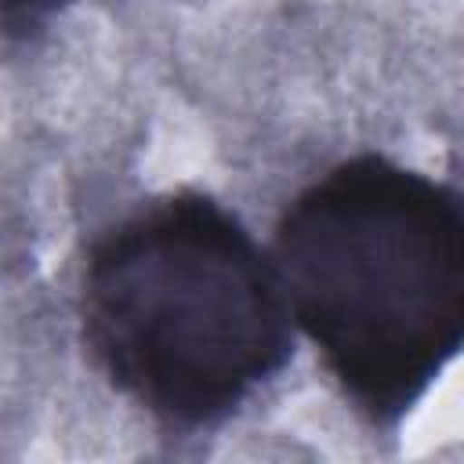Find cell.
<instances>
[{"label": "cell", "mask_w": 464, "mask_h": 464, "mask_svg": "<svg viewBox=\"0 0 464 464\" xmlns=\"http://www.w3.org/2000/svg\"><path fill=\"white\" fill-rule=\"evenodd\" d=\"M290 323L348 402L399 424L464 334L460 196L388 156H352L294 196L272 257Z\"/></svg>", "instance_id": "6da1fadb"}, {"label": "cell", "mask_w": 464, "mask_h": 464, "mask_svg": "<svg viewBox=\"0 0 464 464\" xmlns=\"http://www.w3.org/2000/svg\"><path fill=\"white\" fill-rule=\"evenodd\" d=\"M80 330L109 384L174 428L232 417L294 352L272 261L232 210L192 188L94 239Z\"/></svg>", "instance_id": "7a4b0ae2"}, {"label": "cell", "mask_w": 464, "mask_h": 464, "mask_svg": "<svg viewBox=\"0 0 464 464\" xmlns=\"http://www.w3.org/2000/svg\"><path fill=\"white\" fill-rule=\"evenodd\" d=\"M69 0H0V18L4 22H40L47 14H54L58 7H65Z\"/></svg>", "instance_id": "3957f363"}]
</instances>
